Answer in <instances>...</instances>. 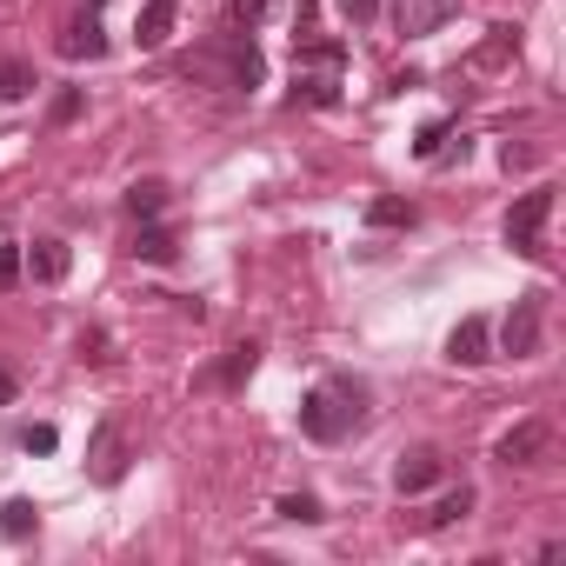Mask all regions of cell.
<instances>
[{
    "instance_id": "1",
    "label": "cell",
    "mask_w": 566,
    "mask_h": 566,
    "mask_svg": "<svg viewBox=\"0 0 566 566\" xmlns=\"http://www.w3.org/2000/svg\"><path fill=\"white\" fill-rule=\"evenodd\" d=\"M360 420H367V394L347 387V380H327V387H314V394L301 400V427H307L314 440H347Z\"/></svg>"
},
{
    "instance_id": "2",
    "label": "cell",
    "mask_w": 566,
    "mask_h": 566,
    "mask_svg": "<svg viewBox=\"0 0 566 566\" xmlns=\"http://www.w3.org/2000/svg\"><path fill=\"white\" fill-rule=\"evenodd\" d=\"M539 334H546V287H526V294L513 301V314L500 321V347H506L513 360H533V354H539Z\"/></svg>"
},
{
    "instance_id": "3",
    "label": "cell",
    "mask_w": 566,
    "mask_h": 566,
    "mask_svg": "<svg viewBox=\"0 0 566 566\" xmlns=\"http://www.w3.org/2000/svg\"><path fill=\"white\" fill-rule=\"evenodd\" d=\"M546 220H553V187L520 193V200H513V213H506V247H513V253H539Z\"/></svg>"
},
{
    "instance_id": "4",
    "label": "cell",
    "mask_w": 566,
    "mask_h": 566,
    "mask_svg": "<svg viewBox=\"0 0 566 566\" xmlns=\"http://www.w3.org/2000/svg\"><path fill=\"white\" fill-rule=\"evenodd\" d=\"M87 473H94L101 486H114V480L127 473V440H120V420H101V427H94V440H87Z\"/></svg>"
},
{
    "instance_id": "5",
    "label": "cell",
    "mask_w": 566,
    "mask_h": 566,
    "mask_svg": "<svg viewBox=\"0 0 566 566\" xmlns=\"http://www.w3.org/2000/svg\"><path fill=\"white\" fill-rule=\"evenodd\" d=\"M546 447H553V427L546 420H520L513 433H500V467H533V460H546Z\"/></svg>"
},
{
    "instance_id": "6",
    "label": "cell",
    "mask_w": 566,
    "mask_h": 566,
    "mask_svg": "<svg viewBox=\"0 0 566 566\" xmlns=\"http://www.w3.org/2000/svg\"><path fill=\"white\" fill-rule=\"evenodd\" d=\"M447 360H453V367H486V360H493V327H486L480 314H467V321L447 334Z\"/></svg>"
},
{
    "instance_id": "7",
    "label": "cell",
    "mask_w": 566,
    "mask_h": 566,
    "mask_svg": "<svg viewBox=\"0 0 566 566\" xmlns=\"http://www.w3.org/2000/svg\"><path fill=\"white\" fill-rule=\"evenodd\" d=\"M440 473H447V460H440V447H413V453H400V467H394V486L413 500V493H427V486H440Z\"/></svg>"
},
{
    "instance_id": "8",
    "label": "cell",
    "mask_w": 566,
    "mask_h": 566,
    "mask_svg": "<svg viewBox=\"0 0 566 566\" xmlns=\"http://www.w3.org/2000/svg\"><path fill=\"white\" fill-rule=\"evenodd\" d=\"M453 8H460V0H394V28H400L407 41H420V34H433Z\"/></svg>"
},
{
    "instance_id": "9",
    "label": "cell",
    "mask_w": 566,
    "mask_h": 566,
    "mask_svg": "<svg viewBox=\"0 0 566 566\" xmlns=\"http://www.w3.org/2000/svg\"><path fill=\"white\" fill-rule=\"evenodd\" d=\"M61 54H67V61H101V54H107V34H101V21H94V14L67 21V34H61Z\"/></svg>"
},
{
    "instance_id": "10",
    "label": "cell",
    "mask_w": 566,
    "mask_h": 566,
    "mask_svg": "<svg viewBox=\"0 0 566 566\" xmlns=\"http://www.w3.org/2000/svg\"><path fill=\"white\" fill-rule=\"evenodd\" d=\"M340 74L334 67H294V107H334Z\"/></svg>"
},
{
    "instance_id": "11",
    "label": "cell",
    "mask_w": 566,
    "mask_h": 566,
    "mask_svg": "<svg viewBox=\"0 0 566 566\" xmlns=\"http://www.w3.org/2000/svg\"><path fill=\"white\" fill-rule=\"evenodd\" d=\"M174 14H180V0H147V8H140V28H134V41H140L147 54H154V48H167Z\"/></svg>"
},
{
    "instance_id": "12",
    "label": "cell",
    "mask_w": 566,
    "mask_h": 566,
    "mask_svg": "<svg viewBox=\"0 0 566 566\" xmlns=\"http://www.w3.org/2000/svg\"><path fill=\"white\" fill-rule=\"evenodd\" d=\"M28 266H34V280H41V287H54V280H67V266H74V253H67V240H34V253H28Z\"/></svg>"
},
{
    "instance_id": "13",
    "label": "cell",
    "mask_w": 566,
    "mask_h": 566,
    "mask_svg": "<svg viewBox=\"0 0 566 566\" xmlns=\"http://www.w3.org/2000/svg\"><path fill=\"white\" fill-rule=\"evenodd\" d=\"M34 87H41V81H34V61H21V54H14V61H0V101H8V107L28 101Z\"/></svg>"
},
{
    "instance_id": "14",
    "label": "cell",
    "mask_w": 566,
    "mask_h": 566,
    "mask_svg": "<svg viewBox=\"0 0 566 566\" xmlns=\"http://www.w3.org/2000/svg\"><path fill=\"white\" fill-rule=\"evenodd\" d=\"M174 253H180V247H174V233H167V227H140V233H134V260H147V266H167Z\"/></svg>"
},
{
    "instance_id": "15",
    "label": "cell",
    "mask_w": 566,
    "mask_h": 566,
    "mask_svg": "<svg viewBox=\"0 0 566 566\" xmlns=\"http://www.w3.org/2000/svg\"><path fill=\"white\" fill-rule=\"evenodd\" d=\"M253 360H260V347H253V340H240V347H227V360L213 367V380H220V387H240V380L253 374Z\"/></svg>"
},
{
    "instance_id": "16",
    "label": "cell",
    "mask_w": 566,
    "mask_h": 566,
    "mask_svg": "<svg viewBox=\"0 0 566 566\" xmlns=\"http://www.w3.org/2000/svg\"><path fill=\"white\" fill-rule=\"evenodd\" d=\"M127 207H134V220H154L167 207V180H134L127 187Z\"/></svg>"
},
{
    "instance_id": "17",
    "label": "cell",
    "mask_w": 566,
    "mask_h": 566,
    "mask_svg": "<svg viewBox=\"0 0 566 566\" xmlns=\"http://www.w3.org/2000/svg\"><path fill=\"white\" fill-rule=\"evenodd\" d=\"M273 14V0H227V34H247Z\"/></svg>"
},
{
    "instance_id": "18",
    "label": "cell",
    "mask_w": 566,
    "mask_h": 566,
    "mask_svg": "<svg viewBox=\"0 0 566 566\" xmlns=\"http://www.w3.org/2000/svg\"><path fill=\"white\" fill-rule=\"evenodd\" d=\"M34 500H8V506H0V533H8V539H28L34 533Z\"/></svg>"
},
{
    "instance_id": "19",
    "label": "cell",
    "mask_w": 566,
    "mask_h": 566,
    "mask_svg": "<svg viewBox=\"0 0 566 566\" xmlns=\"http://www.w3.org/2000/svg\"><path fill=\"white\" fill-rule=\"evenodd\" d=\"M367 220H374V227H413V200H394V193H380V200L367 207Z\"/></svg>"
},
{
    "instance_id": "20",
    "label": "cell",
    "mask_w": 566,
    "mask_h": 566,
    "mask_svg": "<svg viewBox=\"0 0 566 566\" xmlns=\"http://www.w3.org/2000/svg\"><path fill=\"white\" fill-rule=\"evenodd\" d=\"M340 61H347L340 41H301V67H334L340 74Z\"/></svg>"
},
{
    "instance_id": "21",
    "label": "cell",
    "mask_w": 566,
    "mask_h": 566,
    "mask_svg": "<svg viewBox=\"0 0 566 566\" xmlns=\"http://www.w3.org/2000/svg\"><path fill=\"white\" fill-rule=\"evenodd\" d=\"M473 513V486H460V493H447L433 513H427V526H453V520H467Z\"/></svg>"
},
{
    "instance_id": "22",
    "label": "cell",
    "mask_w": 566,
    "mask_h": 566,
    "mask_svg": "<svg viewBox=\"0 0 566 566\" xmlns=\"http://www.w3.org/2000/svg\"><path fill=\"white\" fill-rule=\"evenodd\" d=\"M280 513H287V520H301V526H321V520H327L314 493H287V500H280Z\"/></svg>"
},
{
    "instance_id": "23",
    "label": "cell",
    "mask_w": 566,
    "mask_h": 566,
    "mask_svg": "<svg viewBox=\"0 0 566 566\" xmlns=\"http://www.w3.org/2000/svg\"><path fill=\"white\" fill-rule=\"evenodd\" d=\"M48 120H54V127L81 120V87H61V94H54V107H48Z\"/></svg>"
},
{
    "instance_id": "24",
    "label": "cell",
    "mask_w": 566,
    "mask_h": 566,
    "mask_svg": "<svg viewBox=\"0 0 566 566\" xmlns=\"http://www.w3.org/2000/svg\"><path fill=\"white\" fill-rule=\"evenodd\" d=\"M334 8H340V14H347L354 28H367V21L380 14V0H334Z\"/></svg>"
},
{
    "instance_id": "25",
    "label": "cell",
    "mask_w": 566,
    "mask_h": 566,
    "mask_svg": "<svg viewBox=\"0 0 566 566\" xmlns=\"http://www.w3.org/2000/svg\"><path fill=\"white\" fill-rule=\"evenodd\" d=\"M21 447H28V453H54V447H61V433H54V427H28V433H21Z\"/></svg>"
},
{
    "instance_id": "26",
    "label": "cell",
    "mask_w": 566,
    "mask_h": 566,
    "mask_svg": "<svg viewBox=\"0 0 566 566\" xmlns=\"http://www.w3.org/2000/svg\"><path fill=\"white\" fill-rule=\"evenodd\" d=\"M21 280V247H0V287H14Z\"/></svg>"
},
{
    "instance_id": "27",
    "label": "cell",
    "mask_w": 566,
    "mask_h": 566,
    "mask_svg": "<svg viewBox=\"0 0 566 566\" xmlns=\"http://www.w3.org/2000/svg\"><path fill=\"white\" fill-rule=\"evenodd\" d=\"M500 160H506V174H526V167H533V147H513V140H506Z\"/></svg>"
},
{
    "instance_id": "28",
    "label": "cell",
    "mask_w": 566,
    "mask_h": 566,
    "mask_svg": "<svg viewBox=\"0 0 566 566\" xmlns=\"http://www.w3.org/2000/svg\"><path fill=\"white\" fill-rule=\"evenodd\" d=\"M81 360H114L107 354V334H81Z\"/></svg>"
},
{
    "instance_id": "29",
    "label": "cell",
    "mask_w": 566,
    "mask_h": 566,
    "mask_svg": "<svg viewBox=\"0 0 566 566\" xmlns=\"http://www.w3.org/2000/svg\"><path fill=\"white\" fill-rule=\"evenodd\" d=\"M14 394H21V380H14V367H0V407H8Z\"/></svg>"
}]
</instances>
